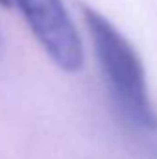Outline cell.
Masks as SVG:
<instances>
[{
  "mask_svg": "<svg viewBox=\"0 0 157 159\" xmlns=\"http://www.w3.org/2000/svg\"><path fill=\"white\" fill-rule=\"evenodd\" d=\"M92 52L111 98L129 126L157 131V109L150 96L148 76L137 48L117 26L91 6L81 7Z\"/></svg>",
  "mask_w": 157,
  "mask_h": 159,
  "instance_id": "obj_1",
  "label": "cell"
},
{
  "mask_svg": "<svg viewBox=\"0 0 157 159\" xmlns=\"http://www.w3.org/2000/svg\"><path fill=\"white\" fill-rule=\"evenodd\" d=\"M20 11L30 32L48 57L65 72L83 67V43L63 0H7Z\"/></svg>",
  "mask_w": 157,
  "mask_h": 159,
  "instance_id": "obj_2",
  "label": "cell"
},
{
  "mask_svg": "<svg viewBox=\"0 0 157 159\" xmlns=\"http://www.w3.org/2000/svg\"><path fill=\"white\" fill-rule=\"evenodd\" d=\"M0 6H4V7H9V4H7V0H0Z\"/></svg>",
  "mask_w": 157,
  "mask_h": 159,
  "instance_id": "obj_3",
  "label": "cell"
},
{
  "mask_svg": "<svg viewBox=\"0 0 157 159\" xmlns=\"http://www.w3.org/2000/svg\"><path fill=\"white\" fill-rule=\"evenodd\" d=\"M0 50H2V37H0Z\"/></svg>",
  "mask_w": 157,
  "mask_h": 159,
  "instance_id": "obj_4",
  "label": "cell"
}]
</instances>
